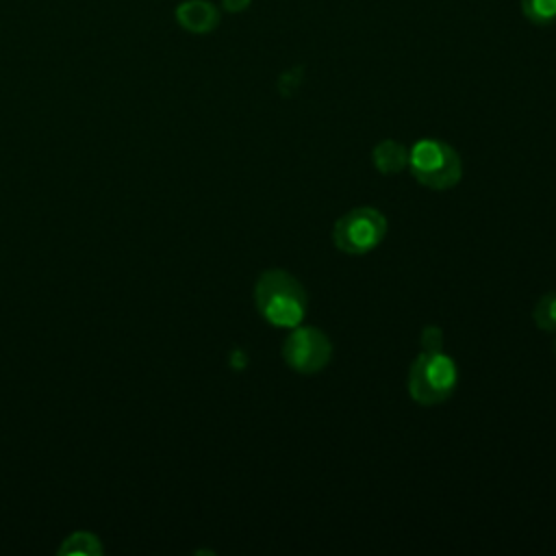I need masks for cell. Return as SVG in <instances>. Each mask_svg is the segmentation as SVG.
I'll use <instances>...</instances> for the list:
<instances>
[{"instance_id": "cell-4", "label": "cell", "mask_w": 556, "mask_h": 556, "mask_svg": "<svg viewBox=\"0 0 556 556\" xmlns=\"http://www.w3.org/2000/svg\"><path fill=\"white\" fill-rule=\"evenodd\" d=\"M387 235V217L374 206H356L341 215L332 228L334 245L345 254H365Z\"/></svg>"}, {"instance_id": "cell-3", "label": "cell", "mask_w": 556, "mask_h": 556, "mask_svg": "<svg viewBox=\"0 0 556 556\" xmlns=\"http://www.w3.org/2000/svg\"><path fill=\"white\" fill-rule=\"evenodd\" d=\"M458 380L454 361L441 350H424L408 369V393L421 406L445 402Z\"/></svg>"}, {"instance_id": "cell-12", "label": "cell", "mask_w": 556, "mask_h": 556, "mask_svg": "<svg viewBox=\"0 0 556 556\" xmlns=\"http://www.w3.org/2000/svg\"><path fill=\"white\" fill-rule=\"evenodd\" d=\"M252 0H222V7L228 11V13H239V11H245L250 7Z\"/></svg>"}, {"instance_id": "cell-9", "label": "cell", "mask_w": 556, "mask_h": 556, "mask_svg": "<svg viewBox=\"0 0 556 556\" xmlns=\"http://www.w3.org/2000/svg\"><path fill=\"white\" fill-rule=\"evenodd\" d=\"M534 324L545 332H556V291L541 295L534 306Z\"/></svg>"}, {"instance_id": "cell-2", "label": "cell", "mask_w": 556, "mask_h": 556, "mask_svg": "<svg viewBox=\"0 0 556 556\" xmlns=\"http://www.w3.org/2000/svg\"><path fill=\"white\" fill-rule=\"evenodd\" d=\"M408 169L417 182L432 191L452 189L463 176L458 152L439 139H419L408 150Z\"/></svg>"}, {"instance_id": "cell-5", "label": "cell", "mask_w": 556, "mask_h": 556, "mask_svg": "<svg viewBox=\"0 0 556 556\" xmlns=\"http://www.w3.org/2000/svg\"><path fill=\"white\" fill-rule=\"evenodd\" d=\"M330 356V339L313 326H295L282 343V358L298 374L321 371L328 365Z\"/></svg>"}, {"instance_id": "cell-8", "label": "cell", "mask_w": 556, "mask_h": 556, "mask_svg": "<svg viewBox=\"0 0 556 556\" xmlns=\"http://www.w3.org/2000/svg\"><path fill=\"white\" fill-rule=\"evenodd\" d=\"M521 11L534 26H549L556 22V0H521Z\"/></svg>"}, {"instance_id": "cell-7", "label": "cell", "mask_w": 556, "mask_h": 556, "mask_svg": "<svg viewBox=\"0 0 556 556\" xmlns=\"http://www.w3.org/2000/svg\"><path fill=\"white\" fill-rule=\"evenodd\" d=\"M371 161L380 174H400L408 167V148L400 141L384 139L374 148Z\"/></svg>"}, {"instance_id": "cell-6", "label": "cell", "mask_w": 556, "mask_h": 556, "mask_svg": "<svg viewBox=\"0 0 556 556\" xmlns=\"http://www.w3.org/2000/svg\"><path fill=\"white\" fill-rule=\"evenodd\" d=\"M176 22L195 35H204L217 28L219 11L208 0H185L176 7Z\"/></svg>"}, {"instance_id": "cell-13", "label": "cell", "mask_w": 556, "mask_h": 556, "mask_svg": "<svg viewBox=\"0 0 556 556\" xmlns=\"http://www.w3.org/2000/svg\"><path fill=\"white\" fill-rule=\"evenodd\" d=\"M554 350H556V348H554Z\"/></svg>"}, {"instance_id": "cell-10", "label": "cell", "mask_w": 556, "mask_h": 556, "mask_svg": "<svg viewBox=\"0 0 556 556\" xmlns=\"http://www.w3.org/2000/svg\"><path fill=\"white\" fill-rule=\"evenodd\" d=\"M63 552H72V554H91V552H98V543L91 534L87 532H78V534H72L67 541H65V547Z\"/></svg>"}, {"instance_id": "cell-1", "label": "cell", "mask_w": 556, "mask_h": 556, "mask_svg": "<svg viewBox=\"0 0 556 556\" xmlns=\"http://www.w3.org/2000/svg\"><path fill=\"white\" fill-rule=\"evenodd\" d=\"M258 313L278 328H295L306 315V291L285 269H267L254 287Z\"/></svg>"}, {"instance_id": "cell-11", "label": "cell", "mask_w": 556, "mask_h": 556, "mask_svg": "<svg viewBox=\"0 0 556 556\" xmlns=\"http://www.w3.org/2000/svg\"><path fill=\"white\" fill-rule=\"evenodd\" d=\"M441 332L437 328H424V334H421V343H424V350H439L441 348Z\"/></svg>"}]
</instances>
